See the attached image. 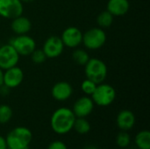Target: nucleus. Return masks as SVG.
<instances>
[{
  "mask_svg": "<svg viewBox=\"0 0 150 149\" xmlns=\"http://www.w3.org/2000/svg\"><path fill=\"white\" fill-rule=\"evenodd\" d=\"M76 117L73 111L68 107L56 109L50 119V126L54 133L58 135H65L73 130Z\"/></svg>",
  "mask_w": 150,
  "mask_h": 149,
  "instance_id": "obj_1",
  "label": "nucleus"
},
{
  "mask_svg": "<svg viewBox=\"0 0 150 149\" xmlns=\"http://www.w3.org/2000/svg\"><path fill=\"white\" fill-rule=\"evenodd\" d=\"M8 149H29L33 141L32 131L25 126H17L5 137Z\"/></svg>",
  "mask_w": 150,
  "mask_h": 149,
  "instance_id": "obj_2",
  "label": "nucleus"
},
{
  "mask_svg": "<svg viewBox=\"0 0 150 149\" xmlns=\"http://www.w3.org/2000/svg\"><path fill=\"white\" fill-rule=\"evenodd\" d=\"M84 73L86 78L93 81L95 83L99 84L105 80L108 68L106 64L98 58H90L87 63L84 65Z\"/></svg>",
  "mask_w": 150,
  "mask_h": 149,
  "instance_id": "obj_3",
  "label": "nucleus"
},
{
  "mask_svg": "<svg viewBox=\"0 0 150 149\" xmlns=\"http://www.w3.org/2000/svg\"><path fill=\"white\" fill-rule=\"evenodd\" d=\"M116 96V90L112 85L102 83L97 85L91 97L96 105L105 107L111 105L115 101Z\"/></svg>",
  "mask_w": 150,
  "mask_h": 149,
  "instance_id": "obj_4",
  "label": "nucleus"
},
{
  "mask_svg": "<svg viewBox=\"0 0 150 149\" xmlns=\"http://www.w3.org/2000/svg\"><path fill=\"white\" fill-rule=\"evenodd\" d=\"M106 42V33L101 27H92L83 33V44L89 50H98Z\"/></svg>",
  "mask_w": 150,
  "mask_h": 149,
  "instance_id": "obj_5",
  "label": "nucleus"
},
{
  "mask_svg": "<svg viewBox=\"0 0 150 149\" xmlns=\"http://www.w3.org/2000/svg\"><path fill=\"white\" fill-rule=\"evenodd\" d=\"M9 44L17 51L19 56H28L36 48L35 40L27 34L17 35L11 39Z\"/></svg>",
  "mask_w": 150,
  "mask_h": 149,
  "instance_id": "obj_6",
  "label": "nucleus"
},
{
  "mask_svg": "<svg viewBox=\"0 0 150 149\" xmlns=\"http://www.w3.org/2000/svg\"><path fill=\"white\" fill-rule=\"evenodd\" d=\"M24 6L20 0H0V16L7 19H13L23 15Z\"/></svg>",
  "mask_w": 150,
  "mask_h": 149,
  "instance_id": "obj_7",
  "label": "nucleus"
},
{
  "mask_svg": "<svg viewBox=\"0 0 150 149\" xmlns=\"http://www.w3.org/2000/svg\"><path fill=\"white\" fill-rule=\"evenodd\" d=\"M19 57V54L9 43L0 47V68L3 70L17 66Z\"/></svg>",
  "mask_w": 150,
  "mask_h": 149,
  "instance_id": "obj_8",
  "label": "nucleus"
},
{
  "mask_svg": "<svg viewBox=\"0 0 150 149\" xmlns=\"http://www.w3.org/2000/svg\"><path fill=\"white\" fill-rule=\"evenodd\" d=\"M61 40L64 47L69 48H76L83 42V32L76 26H69L63 30Z\"/></svg>",
  "mask_w": 150,
  "mask_h": 149,
  "instance_id": "obj_9",
  "label": "nucleus"
},
{
  "mask_svg": "<svg viewBox=\"0 0 150 149\" xmlns=\"http://www.w3.org/2000/svg\"><path fill=\"white\" fill-rule=\"evenodd\" d=\"M41 49L43 50L47 58L54 59L59 57L62 54L64 45L61 40V37L53 35L48 37L45 40Z\"/></svg>",
  "mask_w": 150,
  "mask_h": 149,
  "instance_id": "obj_10",
  "label": "nucleus"
},
{
  "mask_svg": "<svg viewBox=\"0 0 150 149\" xmlns=\"http://www.w3.org/2000/svg\"><path fill=\"white\" fill-rule=\"evenodd\" d=\"M24 81V72L18 67L14 66L4 70L3 84L9 89H15L18 87Z\"/></svg>",
  "mask_w": 150,
  "mask_h": 149,
  "instance_id": "obj_11",
  "label": "nucleus"
},
{
  "mask_svg": "<svg viewBox=\"0 0 150 149\" xmlns=\"http://www.w3.org/2000/svg\"><path fill=\"white\" fill-rule=\"evenodd\" d=\"M95 104L89 96H83L76 100L71 109L76 118H87L94 110Z\"/></svg>",
  "mask_w": 150,
  "mask_h": 149,
  "instance_id": "obj_12",
  "label": "nucleus"
},
{
  "mask_svg": "<svg viewBox=\"0 0 150 149\" xmlns=\"http://www.w3.org/2000/svg\"><path fill=\"white\" fill-rule=\"evenodd\" d=\"M52 97L59 102H63L70 98L73 94V87L71 84L65 81L56 83L51 90Z\"/></svg>",
  "mask_w": 150,
  "mask_h": 149,
  "instance_id": "obj_13",
  "label": "nucleus"
},
{
  "mask_svg": "<svg viewBox=\"0 0 150 149\" xmlns=\"http://www.w3.org/2000/svg\"><path fill=\"white\" fill-rule=\"evenodd\" d=\"M116 123L120 131L128 132L135 125V116L130 110H122L117 115Z\"/></svg>",
  "mask_w": 150,
  "mask_h": 149,
  "instance_id": "obj_14",
  "label": "nucleus"
},
{
  "mask_svg": "<svg viewBox=\"0 0 150 149\" xmlns=\"http://www.w3.org/2000/svg\"><path fill=\"white\" fill-rule=\"evenodd\" d=\"M130 9L128 0H109L106 5L108 11L113 17H120L126 15Z\"/></svg>",
  "mask_w": 150,
  "mask_h": 149,
  "instance_id": "obj_15",
  "label": "nucleus"
},
{
  "mask_svg": "<svg viewBox=\"0 0 150 149\" xmlns=\"http://www.w3.org/2000/svg\"><path fill=\"white\" fill-rule=\"evenodd\" d=\"M11 28L12 32L17 35L27 34V32H29L32 28V23L28 18L20 15L11 19Z\"/></svg>",
  "mask_w": 150,
  "mask_h": 149,
  "instance_id": "obj_16",
  "label": "nucleus"
},
{
  "mask_svg": "<svg viewBox=\"0 0 150 149\" xmlns=\"http://www.w3.org/2000/svg\"><path fill=\"white\" fill-rule=\"evenodd\" d=\"M134 144L138 149H150L149 131H140L134 137Z\"/></svg>",
  "mask_w": 150,
  "mask_h": 149,
  "instance_id": "obj_17",
  "label": "nucleus"
},
{
  "mask_svg": "<svg viewBox=\"0 0 150 149\" xmlns=\"http://www.w3.org/2000/svg\"><path fill=\"white\" fill-rule=\"evenodd\" d=\"M73 129L79 134H87L91 131V124L86 118H76Z\"/></svg>",
  "mask_w": 150,
  "mask_h": 149,
  "instance_id": "obj_18",
  "label": "nucleus"
},
{
  "mask_svg": "<svg viewBox=\"0 0 150 149\" xmlns=\"http://www.w3.org/2000/svg\"><path fill=\"white\" fill-rule=\"evenodd\" d=\"M113 18H114V17L108 11H104L98 15L97 22H98V25H99V27L108 28L112 25V24L113 22Z\"/></svg>",
  "mask_w": 150,
  "mask_h": 149,
  "instance_id": "obj_19",
  "label": "nucleus"
},
{
  "mask_svg": "<svg viewBox=\"0 0 150 149\" xmlns=\"http://www.w3.org/2000/svg\"><path fill=\"white\" fill-rule=\"evenodd\" d=\"M72 59L76 64L84 66L87 63V61L90 60V55L87 53V51H85L84 49L76 48L72 53Z\"/></svg>",
  "mask_w": 150,
  "mask_h": 149,
  "instance_id": "obj_20",
  "label": "nucleus"
},
{
  "mask_svg": "<svg viewBox=\"0 0 150 149\" xmlns=\"http://www.w3.org/2000/svg\"><path fill=\"white\" fill-rule=\"evenodd\" d=\"M13 112L11 106L8 105H0V124L5 125L11 121Z\"/></svg>",
  "mask_w": 150,
  "mask_h": 149,
  "instance_id": "obj_21",
  "label": "nucleus"
},
{
  "mask_svg": "<svg viewBox=\"0 0 150 149\" xmlns=\"http://www.w3.org/2000/svg\"><path fill=\"white\" fill-rule=\"evenodd\" d=\"M116 144L120 148H127L131 144V135L126 131H120L116 137Z\"/></svg>",
  "mask_w": 150,
  "mask_h": 149,
  "instance_id": "obj_22",
  "label": "nucleus"
},
{
  "mask_svg": "<svg viewBox=\"0 0 150 149\" xmlns=\"http://www.w3.org/2000/svg\"><path fill=\"white\" fill-rule=\"evenodd\" d=\"M97 85L98 84L95 83L93 81L86 78L84 81H83V83L81 84V90L86 96H91L92 93L94 92Z\"/></svg>",
  "mask_w": 150,
  "mask_h": 149,
  "instance_id": "obj_23",
  "label": "nucleus"
},
{
  "mask_svg": "<svg viewBox=\"0 0 150 149\" xmlns=\"http://www.w3.org/2000/svg\"><path fill=\"white\" fill-rule=\"evenodd\" d=\"M31 59L33 61V63L35 64H42L46 60H47V56L44 54L42 49H37L35 48L33 53L30 54Z\"/></svg>",
  "mask_w": 150,
  "mask_h": 149,
  "instance_id": "obj_24",
  "label": "nucleus"
},
{
  "mask_svg": "<svg viewBox=\"0 0 150 149\" xmlns=\"http://www.w3.org/2000/svg\"><path fill=\"white\" fill-rule=\"evenodd\" d=\"M47 149H68L67 148V145L62 141H52Z\"/></svg>",
  "mask_w": 150,
  "mask_h": 149,
  "instance_id": "obj_25",
  "label": "nucleus"
},
{
  "mask_svg": "<svg viewBox=\"0 0 150 149\" xmlns=\"http://www.w3.org/2000/svg\"><path fill=\"white\" fill-rule=\"evenodd\" d=\"M10 90L11 89H9L8 87H6L5 85H1L0 86V95L1 96H6V95H8L9 94V92H10Z\"/></svg>",
  "mask_w": 150,
  "mask_h": 149,
  "instance_id": "obj_26",
  "label": "nucleus"
},
{
  "mask_svg": "<svg viewBox=\"0 0 150 149\" xmlns=\"http://www.w3.org/2000/svg\"><path fill=\"white\" fill-rule=\"evenodd\" d=\"M0 149H8L5 137H3L2 135H0Z\"/></svg>",
  "mask_w": 150,
  "mask_h": 149,
  "instance_id": "obj_27",
  "label": "nucleus"
},
{
  "mask_svg": "<svg viewBox=\"0 0 150 149\" xmlns=\"http://www.w3.org/2000/svg\"><path fill=\"white\" fill-rule=\"evenodd\" d=\"M3 78H4V70L0 68V86L3 85Z\"/></svg>",
  "mask_w": 150,
  "mask_h": 149,
  "instance_id": "obj_28",
  "label": "nucleus"
},
{
  "mask_svg": "<svg viewBox=\"0 0 150 149\" xmlns=\"http://www.w3.org/2000/svg\"><path fill=\"white\" fill-rule=\"evenodd\" d=\"M83 149H98V148L93 145H89V146H86Z\"/></svg>",
  "mask_w": 150,
  "mask_h": 149,
  "instance_id": "obj_29",
  "label": "nucleus"
},
{
  "mask_svg": "<svg viewBox=\"0 0 150 149\" xmlns=\"http://www.w3.org/2000/svg\"><path fill=\"white\" fill-rule=\"evenodd\" d=\"M20 1L24 4V3H31V2H33L35 0H20Z\"/></svg>",
  "mask_w": 150,
  "mask_h": 149,
  "instance_id": "obj_30",
  "label": "nucleus"
},
{
  "mask_svg": "<svg viewBox=\"0 0 150 149\" xmlns=\"http://www.w3.org/2000/svg\"><path fill=\"white\" fill-rule=\"evenodd\" d=\"M105 149H108V148H105Z\"/></svg>",
  "mask_w": 150,
  "mask_h": 149,
  "instance_id": "obj_31",
  "label": "nucleus"
}]
</instances>
